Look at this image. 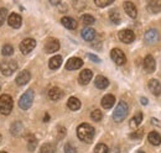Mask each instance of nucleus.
I'll return each mask as SVG.
<instances>
[{"label":"nucleus","instance_id":"dca6fc26","mask_svg":"<svg viewBox=\"0 0 161 153\" xmlns=\"http://www.w3.org/2000/svg\"><path fill=\"white\" fill-rule=\"evenodd\" d=\"M124 10H125V13H126L130 18H133V19H135L136 15H138L136 6H135L131 1H125V3H124Z\"/></svg>","mask_w":161,"mask_h":153},{"label":"nucleus","instance_id":"0eeeda50","mask_svg":"<svg viewBox=\"0 0 161 153\" xmlns=\"http://www.w3.org/2000/svg\"><path fill=\"white\" fill-rule=\"evenodd\" d=\"M110 57L114 61V63H117L118 66H123L125 62H126V57H125V55H124V52L119 50V48H114V50H112V52H110Z\"/></svg>","mask_w":161,"mask_h":153},{"label":"nucleus","instance_id":"c03bdc74","mask_svg":"<svg viewBox=\"0 0 161 153\" xmlns=\"http://www.w3.org/2000/svg\"><path fill=\"white\" fill-rule=\"evenodd\" d=\"M0 143H1V135H0Z\"/></svg>","mask_w":161,"mask_h":153},{"label":"nucleus","instance_id":"9b49d317","mask_svg":"<svg viewBox=\"0 0 161 153\" xmlns=\"http://www.w3.org/2000/svg\"><path fill=\"white\" fill-rule=\"evenodd\" d=\"M58 50H60V42L55 38H50L45 45V51L47 53H53V52H57Z\"/></svg>","mask_w":161,"mask_h":153},{"label":"nucleus","instance_id":"1a4fd4ad","mask_svg":"<svg viewBox=\"0 0 161 153\" xmlns=\"http://www.w3.org/2000/svg\"><path fill=\"white\" fill-rule=\"evenodd\" d=\"M156 68V62L151 55H147L144 58V69L146 73H153Z\"/></svg>","mask_w":161,"mask_h":153},{"label":"nucleus","instance_id":"c85d7f7f","mask_svg":"<svg viewBox=\"0 0 161 153\" xmlns=\"http://www.w3.org/2000/svg\"><path fill=\"white\" fill-rule=\"evenodd\" d=\"M37 146V140L35 138V136H29V140H27V148L29 151H34L35 147Z\"/></svg>","mask_w":161,"mask_h":153},{"label":"nucleus","instance_id":"2f4dec72","mask_svg":"<svg viewBox=\"0 0 161 153\" xmlns=\"http://www.w3.org/2000/svg\"><path fill=\"white\" fill-rule=\"evenodd\" d=\"M41 153H55V146L51 143H45L41 147Z\"/></svg>","mask_w":161,"mask_h":153},{"label":"nucleus","instance_id":"cd10ccee","mask_svg":"<svg viewBox=\"0 0 161 153\" xmlns=\"http://www.w3.org/2000/svg\"><path fill=\"white\" fill-rule=\"evenodd\" d=\"M109 18H110L113 24H115V25L120 24V21H121L120 15H119V13H118L117 10H110V11H109Z\"/></svg>","mask_w":161,"mask_h":153},{"label":"nucleus","instance_id":"aec40b11","mask_svg":"<svg viewBox=\"0 0 161 153\" xmlns=\"http://www.w3.org/2000/svg\"><path fill=\"white\" fill-rule=\"evenodd\" d=\"M80 35H82L83 40L91 42V41H93V40L96 38V30H93V29H91V27H86V29L82 30Z\"/></svg>","mask_w":161,"mask_h":153},{"label":"nucleus","instance_id":"f257e3e1","mask_svg":"<svg viewBox=\"0 0 161 153\" xmlns=\"http://www.w3.org/2000/svg\"><path fill=\"white\" fill-rule=\"evenodd\" d=\"M94 135H96V131L89 124H80V126L77 127V136L83 142L91 143L93 141Z\"/></svg>","mask_w":161,"mask_h":153},{"label":"nucleus","instance_id":"a211bd4d","mask_svg":"<svg viewBox=\"0 0 161 153\" xmlns=\"http://www.w3.org/2000/svg\"><path fill=\"white\" fill-rule=\"evenodd\" d=\"M114 104H115V98H114V95L107 94L105 96H103V99H102V106L104 109H112Z\"/></svg>","mask_w":161,"mask_h":153},{"label":"nucleus","instance_id":"4be33fe9","mask_svg":"<svg viewBox=\"0 0 161 153\" xmlns=\"http://www.w3.org/2000/svg\"><path fill=\"white\" fill-rule=\"evenodd\" d=\"M67 106H68L69 110H72V111H77V110H80V101L77 99V98L72 96V98L68 99V101H67Z\"/></svg>","mask_w":161,"mask_h":153},{"label":"nucleus","instance_id":"7ed1b4c3","mask_svg":"<svg viewBox=\"0 0 161 153\" xmlns=\"http://www.w3.org/2000/svg\"><path fill=\"white\" fill-rule=\"evenodd\" d=\"M13 98L8 94L0 96V114L9 115L13 110Z\"/></svg>","mask_w":161,"mask_h":153},{"label":"nucleus","instance_id":"79ce46f5","mask_svg":"<svg viewBox=\"0 0 161 153\" xmlns=\"http://www.w3.org/2000/svg\"><path fill=\"white\" fill-rule=\"evenodd\" d=\"M140 100H141V104H142V105H146V104H147V99H146V98H141Z\"/></svg>","mask_w":161,"mask_h":153},{"label":"nucleus","instance_id":"412c9836","mask_svg":"<svg viewBox=\"0 0 161 153\" xmlns=\"http://www.w3.org/2000/svg\"><path fill=\"white\" fill-rule=\"evenodd\" d=\"M61 22H62V25H63L66 29H68V30H75V29L77 27V21L75 19H72V18H69V16L62 18V19H61Z\"/></svg>","mask_w":161,"mask_h":153},{"label":"nucleus","instance_id":"6ab92c4d","mask_svg":"<svg viewBox=\"0 0 161 153\" xmlns=\"http://www.w3.org/2000/svg\"><path fill=\"white\" fill-rule=\"evenodd\" d=\"M62 96H63V90L60 89V88H57V87H53V88H51L48 90V98L51 100H53V101L60 100Z\"/></svg>","mask_w":161,"mask_h":153},{"label":"nucleus","instance_id":"f8f14e48","mask_svg":"<svg viewBox=\"0 0 161 153\" xmlns=\"http://www.w3.org/2000/svg\"><path fill=\"white\" fill-rule=\"evenodd\" d=\"M144 38H145V42H146V43L153 45V43L158 42V40H159V32H158L156 30H154V29H150V30H147V31L145 32Z\"/></svg>","mask_w":161,"mask_h":153},{"label":"nucleus","instance_id":"7c9ffc66","mask_svg":"<svg viewBox=\"0 0 161 153\" xmlns=\"http://www.w3.org/2000/svg\"><path fill=\"white\" fill-rule=\"evenodd\" d=\"M1 53L3 56H11L14 53V48L11 45H4L3 46V50H1Z\"/></svg>","mask_w":161,"mask_h":153},{"label":"nucleus","instance_id":"39448f33","mask_svg":"<svg viewBox=\"0 0 161 153\" xmlns=\"http://www.w3.org/2000/svg\"><path fill=\"white\" fill-rule=\"evenodd\" d=\"M16 69H18V63H16L15 61H11V59L4 61V62L0 64V71H1V73L6 76H11Z\"/></svg>","mask_w":161,"mask_h":153},{"label":"nucleus","instance_id":"ddd939ff","mask_svg":"<svg viewBox=\"0 0 161 153\" xmlns=\"http://www.w3.org/2000/svg\"><path fill=\"white\" fill-rule=\"evenodd\" d=\"M8 24H9L11 27H14V29H19L21 26V24H22V19H21V16L19 14L13 13V14H10L9 18H8Z\"/></svg>","mask_w":161,"mask_h":153},{"label":"nucleus","instance_id":"473e14b6","mask_svg":"<svg viewBox=\"0 0 161 153\" xmlns=\"http://www.w3.org/2000/svg\"><path fill=\"white\" fill-rule=\"evenodd\" d=\"M108 152H109V148H108L107 145H104V143L97 145L96 148H94V153H108Z\"/></svg>","mask_w":161,"mask_h":153},{"label":"nucleus","instance_id":"ea45409f","mask_svg":"<svg viewBox=\"0 0 161 153\" xmlns=\"http://www.w3.org/2000/svg\"><path fill=\"white\" fill-rule=\"evenodd\" d=\"M88 58H89V59H92V61H93V62H96V63H99V62H101V59H99V58L97 57V56H94V55H92V53H89V55H88Z\"/></svg>","mask_w":161,"mask_h":153},{"label":"nucleus","instance_id":"72a5a7b5","mask_svg":"<svg viewBox=\"0 0 161 153\" xmlns=\"http://www.w3.org/2000/svg\"><path fill=\"white\" fill-rule=\"evenodd\" d=\"M91 117H92V120H94V121H101L102 117H103V114H102L101 110L96 109V110H93V111L91 113Z\"/></svg>","mask_w":161,"mask_h":153},{"label":"nucleus","instance_id":"393cba45","mask_svg":"<svg viewBox=\"0 0 161 153\" xmlns=\"http://www.w3.org/2000/svg\"><path fill=\"white\" fill-rule=\"evenodd\" d=\"M61 64H62V57L61 56H55V57L51 58L50 62H48V67L51 69H58L61 67Z\"/></svg>","mask_w":161,"mask_h":153},{"label":"nucleus","instance_id":"e433bc0d","mask_svg":"<svg viewBox=\"0 0 161 153\" xmlns=\"http://www.w3.org/2000/svg\"><path fill=\"white\" fill-rule=\"evenodd\" d=\"M6 15H8V10L4 8H0V26L4 24V21L6 19Z\"/></svg>","mask_w":161,"mask_h":153},{"label":"nucleus","instance_id":"2eb2a0df","mask_svg":"<svg viewBox=\"0 0 161 153\" xmlns=\"http://www.w3.org/2000/svg\"><path fill=\"white\" fill-rule=\"evenodd\" d=\"M149 89H150V92L155 96H159L161 94V83L158 79H150Z\"/></svg>","mask_w":161,"mask_h":153},{"label":"nucleus","instance_id":"a18cd8bd","mask_svg":"<svg viewBox=\"0 0 161 153\" xmlns=\"http://www.w3.org/2000/svg\"><path fill=\"white\" fill-rule=\"evenodd\" d=\"M0 153H8V152H4V151H1V152H0Z\"/></svg>","mask_w":161,"mask_h":153},{"label":"nucleus","instance_id":"6e6552de","mask_svg":"<svg viewBox=\"0 0 161 153\" xmlns=\"http://www.w3.org/2000/svg\"><path fill=\"white\" fill-rule=\"evenodd\" d=\"M118 36H119V40H120L121 42H124V43H131L135 40L134 32L131 30H128V29L119 31V35Z\"/></svg>","mask_w":161,"mask_h":153},{"label":"nucleus","instance_id":"f03ea898","mask_svg":"<svg viewBox=\"0 0 161 153\" xmlns=\"http://www.w3.org/2000/svg\"><path fill=\"white\" fill-rule=\"evenodd\" d=\"M128 111H129L128 104L125 101H119V104L117 105V108H115V110L113 113V120L115 122H121L126 117Z\"/></svg>","mask_w":161,"mask_h":153},{"label":"nucleus","instance_id":"b1692460","mask_svg":"<svg viewBox=\"0 0 161 153\" xmlns=\"http://www.w3.org/2000/svg\"><path fill=\"white\" fill-rule=\"evenodd\" d=\"M147 140L154 146H159L161 143V136L156 131H153V132H150V134L147 135Z\"/></svg>","mask_w":161,"mask_h":153},{"label":"nucleus","instance_id":"58836bf2","mask_svg":"<svg viewBox=\"0 0 161 153\" xmlns=\"http://www.w3.org/2000/svg\"><path fill=\"white\" fill-rule=\"evenodd\" d=\"M64 153H76V148H75L72 145L67 143V145L64 146Z\"/></svg>","mask_w":161,"mask_h":153},{"label":"nucleus","instance_id":"4468645a","mask_svg":"<svg viewBox=\"0 0 161 153\" xmlns=\"http://www.w3.org/2000/svg\"><path fill=\"white\" fill-rule=\"evenodd\" d=\"M30 79H31L30 72H29V71H22V72H20V73L18 74L16 79H15V82H16L18 85H25V84L29 83Z\"/></svg>","mask_w":161,"mask_h":153},{"label":"nucleus","instance_id":"f704fd0d","mask_svg":"<svg viewBox=\"0 0 161 153\" xmlns=\"http://www.w3.org/2000/svg\"><path fill=\"white\" fill-rule=\"evenodd\" d=\"M20 126H22L20 122H15L13 126H11V134L13 135H19V132H20L21 130H22V127H20Z\"/></svg>","mask_w":161,"mask_h":153},{"label":"nucleus","instance_id":"4c0bfd02","mask_svg":"<svg viewBox=\"0 0 161 153\" xmlns=\"http://www.w3.org/2000/svg\"><path fill=\"white\" fill-rule=\"evenodd\" d=\"M142 135H144V131L142 130H136L135 132H133V134L130 135V138H133V140H140L141 137H142Z\"/></svg>","mask_w":161,"mask_h":153},{"label":"nucleus","instance_id":"a19ab883","mask_svg":"<svg viewBox=\"0 0 161 153\" xmlns=\"http://www.w3.org/2000/svg\"><path fill=\"white\" fill-rule=\"evenodd\" d=\"M151 122L154 124V125H158V126H161V124L156 120V119H151Z\"/></svg>","mask_w":161,"mask_h":153},{"label":"nucleus","instance_id":"37998d69","mask_svg":"<svg viewBox=\"0 0 161 153\" xmlns=\"http://www.w3.org/2000/svg\"><path fill=\"white\" fill-rule=\"evenodd\" d=\"M48 119H50V116L46 114V115H45V119H43V121H45V122H47V121H48Z\"/></svg>","mask_w":161,"mask_h":153},{"label":"nucleus","instance_id":"5701e85b","mask_svg":"<svg viewBox=\"0 0 161 153\" xmlns=\"http://www.w3.org/2000/svg\"><path fill=\"white\" fill-rule=\"evenodd\" d=\"M94 84H96V87H97L98 89H105V88H108V85H109V80H108L105 76H98L96 78V80H94Z\"/></svg>","mask_w":161,"mask_h":153},{"label":"nucleus","instance_id":"9d476101","mask_svg":"<svg viewBox=\"0 0 161 153\" xmlns=\"http://www.w3.org/2000/svg\"><path fill=\"white\" fill-rule=\"evenodd\" d=\"M83 66V61L80 58L73 57L69 58L66 63V69L67 71H76V69H80V67Z\"/></svg>","mask_w":161,"mask_h":153},{"label":"nucleus","instance_id":"20e7f679","mask_svg":"<svg viewBox=\"0 0 161 153\" xmlns=\"http://www.w3.org/2000/svg\"><path fill=\"white\" fill-rule=\"evenodd\" d=\"M34 90L32 89H29L26 93H24V95L20 98L19 100V106L22 110H29L34 103Z\"/></svg>","mask_w":161,"mask_h":153},{"label":"nucleus","instance_id":"a878e982","mask_svg":"<svg viewBox=\"0 0 161 153\" xmlns=\"http://www.w3.org/2000/svg\"><path fill=\"white\" fill-rule=\"evenodd\" d=\"M141 121H142V114H141V113H138V114L131 119V121H130V127H131V129H136L141 124Z\"/></svg>","mask_w":161,"mask_h":153},{"label":"nucleus","instance_id":"49530a36","mask_svg":"<svg viewBox=\"0 0 161 153\" xmlns=\"http://www.w3.org/2000/svg\"><path fill=\"white\" fill-rule=\"evenodd\" d=\"M136 153H144V152H141V151H140V152H136Z\"/></svg>","mask_w":161,"mask_h":153},{"label":"nucleus","instance_id":"c756f323","mask_svg":"<svg viewBox=\"0 0 161 153\" xmlns=\"http://www.w3.org/2000/svg\"><path fill=\"white\" fill-rule=\"evenodd\" d=\"M80 20H82V22H83L84 25H87V26H89V25H93V24H94V21H96V19H94L92 15H88V14L83 15V16L80 18Z\"/></svg>","mask_w":161,"mask_h":153},{"label":"nucleus","instance_id":"bb28decb","mask_svg":"<svg viewBox=\"0 0 161 153\" xmlns=\"http://www.w3.org/2000/svg\"><path fill=\"white\" fill-rule=\"evenodd\" d=\"M147 9L151 13H159L161 10V1H150L147 4Z\"/></svg>","mask_w":161,"mask_h":153},{"label":"nucleus","instance_id":"423d86ee","mask_svg":"<svg viewBox=\"0 0 161 153\" xmlns=\"http://www.w3.org/2000/svg\"><path fill=\"white\" fill-rule=\"evenodd\" d=\"M36 47V41L34 38H25L20 43V51L22 55H29Z\"/></svg>","mask_w":161,"mask_h":153},{"label":"nucleus","instance_id":"c9c22d12","mask_svg":"<svg viewBox=\"0 0 161 153\" xmlns=\"http://www.w3.org/2000/svg\"><path fill=\"white\" fill-rule=\"evenodd\" d=\"M94 3H96V5L99 6V8H105V6L110 5V4H113V0H96Z\"/></svg>","mask_w":161,"mask_h":153},{"label":"nucleus","instance_id":"f3484780","mask_svg":"<svg viewBox=\"0 0 161 153\" xmlns=\"http://www.w3.org/2000/svg\"><path fill=\"white\" fill-rule=\"evenodd\" d=\"M92 76H93L92 71H89V69H83L80 73V83L83 84V85H87V84L92 80Z\"/></svg>","mask_w":161,"mask_h":153}]
</instances>
